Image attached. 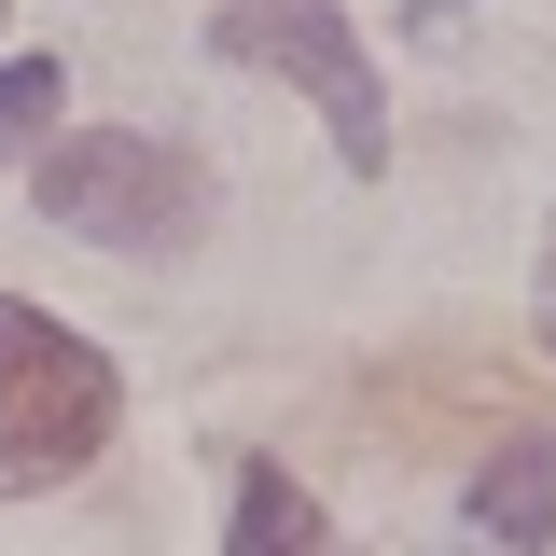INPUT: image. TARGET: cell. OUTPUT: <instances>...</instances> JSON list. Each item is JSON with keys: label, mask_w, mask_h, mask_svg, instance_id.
<instances>
[{"label": "cell", "mask_w": 556, "mask_h": 556, "mask_svg": "<svg viewBox=\"0 0 556 556\" xmlns=\"http://www.w3.org/2000/svg\"><path fill=\"white\" fill-rule=\"evenodd\" d=\"M112 417H126L112 362H98L84 334H56L42 306H14V292H0V501L70 486L98 445H112Z\"/></svg>", "instance_id": "obj_1"}, {"label": "cell", "mask_w": 556, "mask_h": 556, "mask_svg": "<svg viewBox=\"0 0 556 556\" xmlns=\"http://www.w3.org/2000/svg\"><path fill=\"white\" fill-rule=\"evenodd\" d=\"M42 223L98 237V251H181L208 223V167L167 153V139H126V126L42 139Z\"/></svg>", "instance_id": "obj_2"}, {"label": "cell", "mask_w": 556, "mask_h": 556, "mask_svg": "<svg viewBox=\"0 0 556 556\" xmlns=\"http://www.w3.org/2000/svg\"><path fill=\"white\" fill-rule=\"evenodd\" d=\"M208 42L251 56V70H278V84H306V98L334 112V153H348V167H390V84H376V56L348 42L334 0H223Z\"/></svg>", "instance_id": "obj_3"}, {"label": "cell", "mask_w": 556, "mask_h": 556, "mask_svg": "<svg viewBox=\"0 0 556 556\" xmlns=\"http://www.w3.org/2000/svg\"><path fill=\"white\" fill-rule=\"evenodd\" d=\"M473 529L501 556H543V529H556V445H501L473 473Z\"/></svg>", "instance_id": "obj_4"}, {"label": "cell", "mask_w": 556, "mask_h": 556, "mask_svg": "<svg viewBox=\"0 0 556 556\" xmlns=\"http://www.w3.org/2000/svg\"><path fill=\"white\" fill-rule=\"evenodd\" d=\"M223 556H334V529H320V501L278 473V459H251V473H237V529H223Z\"/></svg>", "instance_id": "obj_5"}, {"label": "cell", "mask_w": 556, "mask_h": 556, "mask_svg": "<svg viewBox=\"0 0 556 556\" xmlns=\"http://www.w3.org/2000/svg\"><path fill=\"white\" fill-rule=\"evenodd\" d=\"M56 112H70L56 56H14V70H0V153H42V139H56Z\"/></svg>", "instance_id": "obj_6"}, {"label": "cell", "mask_w": 556, "mask_h": 556, "mask_svg": "<svg viewBox=\"0 0 556 556\" xmlns=\"http://www.w3.org/2000/svg\"><path fill=\"white\" fill-rule=\"evenodd\" d=\"M543 348H556V265H543Z\"/></svg>", "instance_id": "obj_7"}]
</instances>
